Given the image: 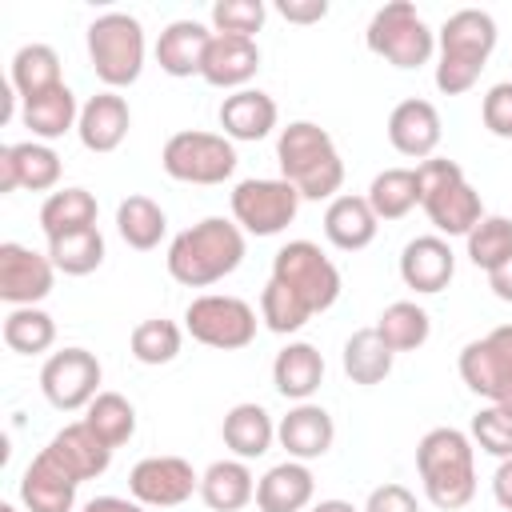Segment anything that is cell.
<instances>
[{
    "label": "cell",
    "instance_id": "cell-7",
    "mask_svg": "<svg viewBox=\"0 0 512 512\" xmlns=\"http://www.w3.org/2000/svg\"><path fill=\"white\" fill-rule=\"evenodd\" d=\"M268 280L284 284L312 316L316 312H328L340 300V268L312 240H288L272 256V276Z\"/></svg>",
    "mask_w": 512,
    "mask_h": 512
},
{
    "label": "cell",
    "instance_id": "cell-49",
    "mask_svg": "<svg viewBox=\"0 0 512 512\" xmlns=\"http://www.w3.org/2000/svg\"><path fill=\"white\" fill-rule=\"evenodd\" d=\"M492 496H496V504L504 512H512V456L496 464V472H492Z\"/></svg>",
    "mask_w": 512,
    "mask_h": 512
},
{
    "label": "cell",
    "instance_id": "cell-43",
    "mask_svg": "<svg viewBox=\"0 0 512 512\" xmlns=\"http://www.w3.org/2000/svg\"><path fill=\"white\" fill-rule=\"evenodd\" d=\"M260 320H264L268 332H276V336H292V332H300V328L312 320V312H308L284 284L268 280L264 292H260Z\"/></svg>",
    "mask_w": 512,
    "mask_h": 512
},
{
    "label": "cell",
    "instance_id": "cell-23",
    "mask_svg": "<svg viewBox=\"0 0 512 512\" xmlns=\"http://www.w3.org/2000/svg\"><path fill=\"white\" fill-rule=\"evenodd\" d=\"M420 208H424V216L432 220V228H436V236H468L488 212H484V204H480V192L460 176V180H452V184H444V188H436V192H428L424 200H420Z\"/></svg>",
    "mask_w": 512,
    "mask_h": 512
},
{
    "label": "cell",
    "instance_id": "cell-46",
    "mask_svg": "<svg viewBox=\"0 0 512 512\" xmlns=\"http://www.w3.org/2000/svg\"><path fill=\"white\" fill-rule=\"evenodd\" d=\"M480 120L492 136L500 140H512V80H500L484 92L480 100Z\"/></svg>",
    "mask_w": 512,
    "mask_h": 512
},
{
    "label": "cell",
    "instance_id": "cell-27",
    "mask_svg": "<svg viewBox=\"0 0 512 512\" xmlns=\"http://www.w3.org/2000/svg\"><path fill=\"white\" fill-rule=\"evenodd\" d=\"M272 384L284 400L304 404L312 400V392L324 384V356L308 344V340H292L276 352L272 360Z\"/></svg>",
    "mask_w": 512,
    "mask_h": 512
},
{
    "label": "cell",
    "instance_id": "cell-26",
    "mask_svg": "<svg viewBox=\"0 0 512 512\" xmlns=\"http://www.w3.org/2000/svg\"><path fill=\"white\" fill-rule=\"evenodd\" d=\"M312 496H316V476L304 460L272 464L256 480V508L260 512H304V508H312Z\"/></svg>",
    "mask_w": 512,
    "mask_h": 512
},
{
    "label": "cell",
    "instance_id": "cell-45",
    "mask_svg": "<svg viewBox=\"0 0 512 512\" xmlns=\"http://www.w3.org/2000/svg\"><path fill=\"white\" fill-rule=\"evenodd\" d=\"M468 436H472V444L480 452H488L496 460H508L512 456V416L504 408H496V404H488V408H480L472 416V432Z\"/></svg>",
    "mask_w": 512,
    "mask_h": 512
},
{
    "label": "cell",
    "instance_id": "cell-3",
    "mask_svg": "<svg viewBox=\"0 0 512 512\" xmlns=\"http://www.w3.org/2000/svg\"><path fill=\"white\" fill-rule=\"evenodd\" d=\"M276 164L280 176L300 192V200H336L344 184V160L336 152V140L312 124L292 120L276 136Z\"/></svg>",
    "mask_w": 512,
    "mask_h": 512
},
{
    "label": "cell",
    "instance_id": "cell-52",
    "mask_svg": "<svg viewBox=\"0 0 512 512\" xmlns=\"http://www.w3.org/2000/svg\"><path fill=\"white\" fill-rule=\"evenodd\" d=\"M308 512H360V508H356V504H348V500H336V496H332V500H320V504H312Z\"/></svg>",
    "mask_w": 512,
    "mask_h": 512
},
{
    "label": "cell",
    "instance_id": "cell-6",
    "mask_svg": "<svg viewBox=\"0 0 512 512\" xmlns=\"http://www.w3.org/2000/svg\"><path fill=\"white\" fill-rule=\"evenodd\" d=\"M364 40H368V52H376L392 68H420L436 52V32L424 24L416 4H408V0H392V4L376 8Z\"/></svg>",
    "mask_w": 512,
    "mask_h": 512
},
{
    "label": "cell",
    "instance_id": "cell-4",
    "mask_svg": "<svg viewBox=\"0 0 512 512\" xmlns=\"http://www.w3.org/2000/svg\"><path fill=\"white\" fill-rule=\"evenodd\" d=\"M496 36H500L496 32V20L484 8H460V12H452L440 24V32H436V88L444 96L468 92L480 80L488 56L496 48Z\"/></svg>",
    "mask_w": 512,
    "mask_h": 512
},
{
    "label": "cell",
    "instance_id": "cell-9",
    "mask_svg": "<svg viewBox=\"0 0 512 512\" xmlns=\"http://www.w3.org/2000/svg\"><path fill=\"white\" fill-rule=\"evenodd\" d=\"M184 328L196 344L216 348V352H236L248 348L256 340V308L240 296H220V292H204L184 308Z\"/></svg>",
    "mask_w": 512,
    "mask_h": 512
},
{
    "label": "cell",
    "instance_id": "cell-32",
    "mask_svg": "<svg viewBox=\"0 0 512 512\" xmlns=\"http://www.w3.org/2000/svg\"><path fill=\"white\" fill-rule=\"evenodd\" d=\"M392 360L396 352L380 340L376 324L372 328H356L348 340H344V352H340V364H344V376L360 388H372V384H384L388 372H392Z\"/></svg>",
    "mask_w": 512,
    "mask_h": 512
},
{
    "label": "cell",
    "instance_id": "cell-40",
    "mask_svg": "<svg viewBox=\"0 0 512 512\" xmlns=\"http://www.w3.org/2000/svg\"><path fill=\"white\" fill-rule=\"evenodd\" d=\"M4 344L20 356H40L56 344V320L44 308H12L4 316Z\"/></svg>",
    "mask_w": 512,
    "mask_h": 512
},
{
    "label": "cell",
    "instance_id": "cell-41",
    "mask_svg": "<svg viewBox=\"0 0 512 512\" xmlns=\"http://www.w3.org/2000/svg\"><path fill=\"white\" fill-rule=\"evenodd\" d=\"M180 344H184L180 324H172V320H164V316H156V320H140V324L132 328V336H128L132 356H136L140 364H148V368L172 364V360L180 356Z\"/></svg>",
    "mask_w": 512,
    "mask_h": 512
},
{
    "label": "cell",
    "instance_id": "cell-17",
    "mask_svg": "<svg viewBox=\"0 0 512 512\" xmlns=\"http://www.w3.org/2000/svg\"><path fill=\"white\" fill-rule=\"evenodd\" d=\"M456 276V252L444 236H416L404 244L400 252V280L416 292V296H436L448 288V280Z\"/></svg>",
    "mask_w": 512,
    "mask_h": 512
},
{
    "label": "cell",
    "instance_id": "cell-31",
    "mask_svg": "<svg viewBox=\"0 0 512 512\" xmlns=\"http://www.w3.org/2000/svg\"><path fill=\"white\" fill-rule=\"evenodd\" d=\"M20 120L24 128L32 132V140L48 144V140H60L64 132H72L80 124V104H76V92L68 84L36 96V100H24L20 108Z\"/></svg>",
    "mask_w": 512,
    "mask_h": 512
},
{
    "label": "cell",
    "instance_id": "cell-47",
    "mask_svg": "<svg viewBox=\"0 0 512 512\" xmlns=\"http://www.w3.org/2000/svg\"><path fill=\"white\" fill-rule=\"evenodd\" d=\"M360 512H420V504H416L412 488H404V484H396V480H392V484L372 488Z\"/></svg>",
    "mask_w": 512,
    "mask_h": 512
},
{
    "label": "cell",
    "instance_id": "cell-20",
    "mask_svg": "<svg viewBox=\"0 0 512 512\" xmlns=\"http://www.w3.org/2000/svg\"><path fill=\"white\" fill-rule=\"evenodd\" d=\"M132 128V108L120 92H96L92 100L80 104V124H76V136L88 152L104 156V152H116L124 144Z\"/></svg>",
    "mask_w": 512,
    "mask_h": 512
},
{
    "label": "cell",
    "instance_id": "cell-22",
    "mask_svg": "<svg viewBox=\"0 0 512 512\" xmlns=\"http://www.w3.org/2000/svg\"><path fill=\"white\" fill-rule=\"evenodd\" d=\"M76 488L80 484L40 448L28 460L24 476H20V504L28 512H72L76 508Z\"/></svg>",
    "mask_w": 512,
    "mask_h": 512
},
{
    "label": "cell",
    "instance_id": "cell-36",
    "mask_svg": "<svg viewBox=\"0 0 512 512\" xmlns=\"http://www.w3.org/2000/svg\"><path fill=\"white\" fill-rule=\"evenodd\" d=\"M364 200L372 204L376 220H404L416 204H420V184H416V168H384L372 176Z\"/></svg>",
    "mask_w": 512,
    "mask_h": 512
},
{
    "label": "cell",
    "instance_id": "cell-12",
    "mask_svg": "<svg viewBox=\"0 0 512 512\" xmlns=\"http://www.w3.org/2000/svg\"><path fill=\"white\" fill-rule=\"evenodd\" d=\"M460 380L488 404H496L512 388V324H500L460 348Z\"/></svg>",
    "mask_w": 512,
    "mask_h": 512
},
{
    "label": "cell",
    "instance_id": "cell-19",
    "mask_svg": "<svg viewBox=\"0 0 512 512\" xmlns=\"http://www.w3.org/2000/svg\"><path fill=\"white\" fill-rule=\"evenodd\" d=\"M44 452L76 480V484H84V480H96V476H104L108 472V464H112V448L84 424V420H76V424H64L48 444H44Z\"/></svg>",
    "mask_w": 512,
    "mask_h": 512
},
{
    "label": "cell",
    "instance_id": "cell-54",
    "mask_svg": "<svg viewBox=\"0 0 512 512\" xmlns=\"http://www.w3.org/2000/svg\"><path fill=\"white\" fill-rule=\"evenodd\" d=\"M0 512H20V508L16 504H0Z\"/></svg>",
    "mask_w": 512,
    "mask_h": 512
},
{
    "label": "cell",
    "instance_id": "cell-44",
    "mask_svg": "<svg viewBox=\"0 0 512 512\" xmlns=\"http://www.w3.org/2000/svg\"><path fill=\"white\" fill-rule=\"evenodd\" d=\"M264 16H268L264 0H216L212 12H208L212 32H220V36H248V40H256V32L264 28Z\"/></svg>",
    "mask_w": 512,
    "mask_h": 512
},
{
    "label": "cell",
    "instance_id": "cell-29",
    "mask_svg": "<svg viewBox=\"0 0 512 512\" xmlns=\"http://www.w3.org/2000/svg\"><path fill=\"white\" fill-rule=\"evenodd\" d=\"M220 436H224V448L236 460H260L276 444V424H272V416H268L264 404L244 400V404H232L224 412Z\"/></svg>",
    "mask_w": 512,
    "mask_h": 512
},
{
    "label": "cell",
    "instance_id": "cell-48",
    "mask_svg": "<svg viewBox=\"0 0 512 512\" xmlns=\"http://www.w3.org/2000/svg\"><path fill=\"white\" fill-rule=\"evenodd\" d=\"M276 12L288 20V24H320L328 16V4L324 0H280Z\"/></svg>",
    "mask_w": 512,
    "mask_h": 512
},
{
    "label": "cell",
    "instance_id": "cell-10",
    "mask_svg": "<svg viewBox=\"0 0 512 512\" xmlns=\"http://www.w3.org/2000/svg\"><path fill=\"white\" fill-rule=\"evenodd\" d=\"M300 212V192L284 176H248L232 188V220L244 236H276Z\"/></svg>",
    "mask_w": 512,
    "mask_h": 512
},
{
    "label": "cell",
    "instance_id": "cell-13",
    "mask_svg": "<svg viewBox=\"0 0 512 512\" xmlns=\"http://www.w3.org/2000/svg\"><path fill=\"white\" fill-rule=\"evenodd\" d=\"M128 492L144 508H176L200 496V472L184 456H144L128 472Z\"/></svg>",
    "mask_w": 512,
    "mask_h": 512
},
{
    "label": "cell",
    "instance_id": "cell-42",
    "mask_svg": "<svg viewBox=\"0 0 512 512\" xmlns=\"http://www.w3.org/2000/svg\"><path fill=\"white\" fill-rule=\"evenodd\" d=\"M468 260L484 272H496L512 264V220L508 216H484L468 236Z\"/></svg>",
    "mask_w": 512,
    "mask_h": 512
},
{
    "label": "cell",
    "instance_id": "cell-18",
    "mask_svg": "<svg viewBox=\"0 0 512 512\" xmlns=\"http://www.w3.org/2000/svg\"><path fill=\"white\" fill-rule=\"evenodd\" d=\"M336 440V424L328 416V408L304 400V404H292L288 416H280L276 424V444L288 452V460H316L332 448Z\"/></svg>",
    "mask_w": 512,
    "mask_h": 512
},
{
    "label": "cell",
    "instance_id": "cell-37",
    "mask_svg": "<svg viewBox=\"0 0 512 512\" xmlns=\"http://www.w3.org/2000/svg\"><path fill=\"white\" fill-rule=\"evenodd\" d=\"M376 332L392 352H416L432 336V320L416 300H396L376 316Z\"/></svg>",
    "mask_w": 512,
    "mask_h": 512
},
{
    "label": "cell",
    "instance_id": "cell-14",
    "mask_svg": "<svg viewBox=\"0 0 512 512\" xmlns=\"http://www.w3.org/2000/svg\"><path fill=\"white\" fill-rule=\"evenodd\" d=\"M56 268L48 260V252L24 248L16 240L0 244V300L12 308H36L48 292H52Z\"/></svg>",
    "mask_w": 512,
    "mask_h": 512
},
{
    "label": "cell",
    "instance_id": "cell-38",
    "mask_svg": "<svg viewBox=\"0 0 512 512\" xmlns=\"http://www.w3.org/2000/svg\"><path fill=\"white\" fill-rule=\"evenodd\" d=\"M84 424L116 452L120 444H128V440L136 436V408H132V400L120 396V392H100V396L84 408Z\"/></svg>",
    "mask_w": 512,
    "mask_h": 512
},
{
    "label": "cell",
    "instance_id": "cell-30",
    "mask_svg": "<svg viewBox=\"0 0 512 512\" xmlns=\"http://www.w3.org/2000/svg\"><path fill=\"white\" fill-rule=\"evenodd\" d=\"M200 500L212 512H240L244 504L256 500V476L248 460H216L200 472Z\"/></svg>",
    "mask_w": 512,
    "mask_h": 512
},
{
    "label": "cell",
    "instance_id": "cell-21",
    "mask_svg": "<svg viewBox=\"0 0 512 512\" xmlns=\"http://www.w3.org/2000/svg\"><path fill=\"white\" fill-rule=\"evenodd\" d=\"M256 72H260V48H256V40L212 32V44H208V56H204V68H200V80L204 84L240 92V88H248V80Z\"/></svg>",
    "mask_w": 512,
    "mask_h": 512
},
{
    "label": "cell",
    "instance_id": "cell-53",
    "mask_svg": "<svg viewBox=\"0 0 512 512\" xmlns=\"http://www.w3.org/2000/svg\"><path fill=\"white\" fill-rule=\"evenodd\" d=\"M496 408H504V412H508V416H512V388H508V392H504V396H500V400H496Z\"/></svg>",
    "mask_w": 512,
    "mask_h": 512
},
{
    "label": "cell",
    "instance_id": "cell-8",
    "mask_svg": "<svg viewBox=\"0 0 512 512\" xmlns=\"http://www.w3.org/2000/svg\"><path fill=\"white\" fill-rule=\"evenodd\" d=\"M160 168L180 184H224L236 172V144L224 132L184 128L164 140Z\"/></svg>",
    "mask_w": 512,
    "mask_h": 512
},
{
    "label": "cell",
    "instance_id": "cell-24",
    "mask_svg": "<svg viewBox=\"0 0 512 512\" xmlns=\"http://www.w3.org/2000/svg\"><path fill=\"white\" fill-rule=\"evenodd\" d=\"M216 120H220V128H224V136H228L232 144H236V140L252 144V140H264V136L276 128L280 108H276V100H272L268 92H260V88H240V92H228V96L220 100Z\"/></svg>",
    "mask_w": 512,
    "mask_h": 512
},
{
    "label": "cell",
    "instance_id": "cell-5",
    "mask_svg": "<svg viewBox=\"0 0 512 512\" xmlns=\"http://www.w3.org/2000/svg\"><path fill=\"white\" fill-rule=\"evenodd\" d=\"M88 60H92V72L96 80L116 92V88H128L140 80L144 72V28L132 12H104L88 24Z\"/></svg>",
    "mask_w": 512,
    "mask_h": 512
},
{
    "label": "cell",
    "instance_id": "cell-39",
    "mask_svg": "<svg viewBox=\"0 0 512 512\" xmlns=\"http://www.w3.org/2000/svg\"><path fill=\"white\" fill-rule=\"evenodd\" d=\"M48 260L64 276H88V272H96L104 264V236H100V228H84V232L48 240Z\"/></svg>",
    "mask_w": 512,
    "mask_h": 512
},
{
    "label": "cell",
    "instance_id": "cell-11",
    "mask_svg": "<svg viewBox=\"0 0 512 512\" xmlns=\"http://www.w3.org/2000/svg\"><path fill=\"white\" fill-rule=\"evenodd\" d=\"M100 360L88 348H60L40 368V392L60 412H80L100 396Z\"/></svg>",
    "mask_w": 512,
    "mask_h": 512
},
{
    "label": "cell",
    "instance_id": "cell-28",
    "mask_svg": "<svg viewBox=\"0 0 512 512\" xmlns=\"http://www.w3.org/2000/svg\"><path fill=\"white\" fill-rule=\"evenodd\" d=\"M376 212L364 196H352V192H340L336 200H328L324 208V236L328 244H336L340 252H360L376 240Z\"/></svg>",
    "mask_w": 512,
    "mask_h": 512
},
{
    "label": "cell",
    "instance_id": "cell-35",
    "mask_svg": "<svg viewBox=\"0 0 512 512\" xmlns=\"http://www.w3.org/2000/svg\"><path fill=\"white\" fill-rule=\"evenodd\" d=\"M116 232H120V240L128 248L152 252L164 240V232H168V216H164V208L152 196H140L136 192V196H124L116 204Z\"/></svg>",
    "mask_w": 512,
    "mask_h": 512
},
{
    "label": "cell",
    "instance_id": "cell-25",
    "mask_svg": "<svg viewBox=\"0 0 512 512\" xmlns=\"http://www.w3.org/2000/svg\"><path fill=\"white\" fill-rule=\"evenodd\" d=\"M212 44V28L200 20H172L160 36H156V64L160 72L184 80V76H200L204 56Z\"/></svg>",
    "mask_w": 512,
    "mask_h": 512
},
{
    "label": "cell",
    "instance_id": "cell-15",
    "mask_svg": "<svg viewBox=\"0 0 512 512\" xmlns=\"http://www.w3.org/2000/svg\"><path fill=\"white\" fill-rule=\"evenodd\" d=\"M60 172H64V164L52 144L20 140V144L0 148V192H16V188L48 192L60 184Z\"/></svg>",
    "mask_w": 512,
    "mask_h": 512
},
{
    "label": "cell",
    "instance_id": "cell-16",
    "mask_svg": "<svg viewBox=\"0 0 512 512\" xmlns=\"http://www.w3.org/2000/svg\"><path fill=\"white\" fill-rule=\"evenodd\" d=\"M440 136H444V124H440V112H436L432 100L408 96V100H400V104L392 108V116H388V144H392L400 156L428 160V156H436Z\"/></svg>",
    "mask_w": 512,
    "mask_h": 512
},
{
    "label": "cell",
    "instance_id": "cell-2",
    "mask_svg": "<svg viewBox=\"0 0 512 512\" xmlns=\"http://www.w3.org/2000/svg\"><path fill=\"white\" fill-rule=\"evenodd\" d=\"M416 472L428 504L456 512L476 496V444L460 428H428L416 444Z\"/></svg>",
    "mask_w": 512,
    "mask_h": 512
},
{
    "label": "cell",
    "instance_id": "cell-34",
    "mask_svg": "<svg viewBox=\"0 0 512 512\" xmlns=\"http://www.w3.org/2000/svg\"><path fill=\"white\" fill-rule=\"evenodd\" d=\"M8 84L16 88L20 100H36V96L60 88L64 76H60V56H56V48H52V44H24V48H16Z\"/></svg>",
    "mask_w": 512,
    "mask_h": 512
},
{
    "label": "cell",
    "instance_id": "cell-1",
    "mask_svg": "<svg viewBox=\"0 0 512 512\" xmlns=\"http://www.w3.org/2000/svg\"><path fill=\"white\" fill-rule=\"evenodd\" d=\"M168 276L184 288H208L244 264V232L236 220L204 216L168 244Z\"/></svg>",
    "mask_w": 512,
    "mask_h": 512
},
{
    "label": "cell",
    "instance_id": "cell-33",
    "mask_svg": "<svg viewBox=\"0 0 512 512\" xmlns=\"http://www.w3.org/2000/svg\"><path fill=\"white\" fill-rule=\"evenodd\" d=\"M96 212L100 208H96V196L88 188H56L40 204V232L48 240H60V236L96 228Z\"/></svg>",
    "mask_w": 512,
    "mask_h": 512
},
{
    "label": "cell",
    "instance_id": "cell-50",
    "mask_svg": "<svg viewBox=\"0 0 512 512\" xmlns=\"http://www.w3.org/2000/svg\"><path fill=\"white\" fill-rule=\"evenodd\" d=\"M80 512H148L140 500H128V496H92Z\"/></svg>",
    "mask_w": 512,
    "mask_h": 512
},
{
    "label": "cell",
    "instance_id": "cell-51",
    "mask_svg": "<svg viewBox=\"0 0 512 512\" xmlns=\"http://www.w3.org/2000/svg\"><path fill=\"white\" fill-rule=\"evenodd\" d=\"M488 288H492V296H496V300L512 304V264H504V268L488 272Z\"/></svg>",
    "mask_w": 512,
    "mask_h": 512
}]
</instances>
